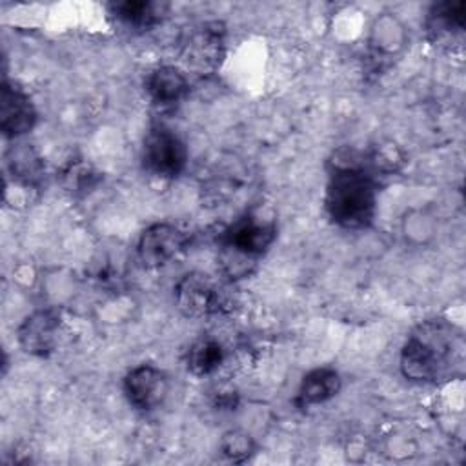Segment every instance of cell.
I'll use <instances>...</instances> for the list:
<instances>
[{
  "label": "cell",
  "instance_id": "5",
  "mask_svg": "<svg viewBox=\"0 0 466 466\" xmlns=\"http://www.w3.org/2000/svg\"><path fill=\"white\" fill-rule=\"evenodd\" d=\"M142 164L147 173L158 178H177L187 164L184 140L167 126L155 124L144 137Z\"/></svg>",
  "mask_w": 466,
  "mask_h": 466
},
{
  "label": "cell",
  "instance_id": "7",
  "mask_svg": "<svg viewBox=\"0 0 466 466\" xmlns=\"http://www.w3.org/2000/svg\"><path fill=\"white\" fill-rule=\"evenodd\" d=\"M187 233L169 222L147 226L138 238L137 255L144 268L157 269L171 262L187 246Z\"/></svg>",
  "mask_w": 466,
  "mask_h": 466
},
{
  "label": "cell",
  "instance_id": "4",
  "mask_svg": "<svg viewBox=\"0 0 466 466\" xmlns=\"http://www.w3.org/2000/svg\"><path fill=\"white\" fill-rule=\"evenodd\" d=\"M180 56L189 71L213 75L226 56V25L208 20L187 27L180 36Z\"/></svg>",
  "mask_w": 466,
  "mask_h": 466
},
{
  "label": "cell",
  "instance_id": "19",
  "mask_svg": "<svg viewBox=\"0 0 466 466\" xmlns=\"http://www.w3.org/2000/svg\"><path fill=\"white\" fill-rule=\"evenodd\" d=\"M96 173H93V169L86 164H76V166H71L67 171H66V180H67V187L71 191H86L89 187H93L98 180V177H95Z\"/></svg>",
  "mask_w": 466,
  "mask_h": 466
},
{
  "label": "cell",
  "instance_id": "8",
  "mask_svg": "<svg viewBox=\"0 0 466 466\" xmlns=\"http://www.w3.org/2000/svg\"><path fill=\"white\" fill-rule=\"evenodd\" d=\"M169 391L167 375L153 364H138L124 377V393L129 404L140 411L158 408Z\"/></svg>",
  "mask_w": 466,
  "mask_h": 466
},
{
  "label": "cell",
  "instance_id": "3",
  "mask_svg": "<svg viewBox=\"0 0 466 466\" xmlns=\"http://www.w3.org/2000/svg\"><path fill=\"white\" fill-rule=\"evenodd\" d=\"M277 237L273 220L246 215L233 222L220 237L222 266L228 277H244L269 249Z\"/></svg>",
  "mask_w": 466,
  "mask_h": 466
},
{
  "label": "cell",
  "instance_id": "11",
  "mask_svg": "<svg viewBox=\"0 0 466 466\" xmlns=\"http://www.w3.org/2000/svg\"><path fill=\"white\" fill-rule=\"evenodd\" d=\"M146 91L149 98L162 107L175 106L182 102L189 93L187 75L177 66H158L146 76Z\"/></svg>",
  "mask_w": 466,
  "mask_h": 466
},
{
  "label": "cell",
  "instance_id": "2",
  "mask_svg": "<svg viewBox=\"0 0 466 466\" xmlns=\"http://www.w3.org/2000/svg\"><path fill=\"white\" fill-rule=\"evenodd\" d=\"M377 191L375 173L364 162L335 160L324 197L328 217L344 229L368 228L375 218Z\"/></svg>",
  "mask_w": 466,
  "mask_h": 466
},
{
  "label": "cell",
  "instance_id": "14",
  "mask_svg": "<svg viewBox=\"0 0 466 466\" xmlns=\"http://www.w3.org/2000/svg\"><path fill=\"white\" fill-rule=\"evenodd\" d=\"M7 166H9L13 178L22 182L24 186H35L42 178V173H44L42 158L27 144H18L9 149Z\"/></svg>",
  "mask_w": 466,
  "mask_h": 466
},
{
  "label": "cell",
  "instance_id": "17",
  "mask_svg": "<svg viewBox=\"0 0 466 466\" xmlns=\"http://www.w3.org/2000/svg\"><path fill=\"white\" fill-rule=\"evenodd\" d=\"M404 44V31L397 18L386 15L377 18L371 31V46L379 53H393Z\"/></svg>",
  "mask_w": 466,
  "mask_h": 466
},
{
  "label": "cell",
  "instance_id": "18",
  "mask_svg": "<svg viewBox=\"0 0 466 466\" xmlns=\"http://www.w3.org/2000/svg\"><path fill=\"white\" fill-rule=\"evenodd\" d=\"M218 450L228 461L244 462L255 453L257 446L249 433H246L242 430H229L222 435V439L218 442Z\"/></svg>",
  "mask_w": 466,
  "mask_h": 466
},
{
  "label": "cell",
  "instance_id": "12",
  "mask_svg": "<svg viewBox=\"0 0 466 466\" xmlns=\"http://www.w3.org/2000/svg\"><path fill=\"white\" fill-rule=\"evenodd\" d=\"M342 388V379L333 368H315L308 371L297 391V404L302 408L324 404Z\"/></svg>",
  "mask_w": 466,
  "mask_h": 466
},
{
  "label": "cell",
  "instance_id": "10",
  "mask_svg": "<svg viewBox=\"0 0 466 466\" xmlns=\"http://www.w3.org/2000/svg\"><path fill=\"white\" fill-rule=\"evenodd\" d=\"M38 113L29 95L15 84L4 80L0 89V127L7 138L29 133L36 124Z\"/></svg>",
  "mask_w": 466,
  "mask_h": 466
},
{
  "label": "cell",
  "instance_id": "6",
  "mask_svg": "<svg viewBox=\"0 0 466 466\" xmlns=\"http://www.w3.org/2000/svg\"><path fill=\"white\" fill-rule=\"evenodd\" d=\"M175 304L182 315L202 319L226 308V289L204 271H189L173 288Z\"/></svg>",
  "mask_w": 466,
  "mask_h": 466
},
{
  "label": "cell",
  "instance_id": "1",
  "mask_svg": "<svg viewBox=\"0 0 466 466\" xmlns=\"http://www.w3.org/2000/svg\"><path fill=\"white\" fill-rule=\"evenodd\" d=\"M461 335L455 328L433 319L419 324L400 350V371L415 382H439L451 375L461 359Z\"/></svg>",
  "mask_w": 466,
  "mask_h": 466
},
{
  "label": "cell",
  "instance_id": "16",
  "mask_svg": "<svg viewBox=\"0 0 466 466\" xmlns=\"http://www.w3.org/2000/svg\"><path fill=\"white\" fill-rule=\"evenodd\" d=\"M464 13H466V4L461 0L435 4L428 16L430 31H435L437 35L461 31L464 27Z\"/></svg>",
  "mask_w": 466,
  "mask_h": 466
},
{
  "label": "cell",
  "instance_id": "15",
  "mask_svg": "<svg viewBox=\"0 0 466 466\" xmlns=\"http://www.w3.org/2000/svg\"><path fill=\"white\" fill-rule=\"evenodd\" d=\"M224 362V350L215 339L195 340L186 355L187 370L197 377L211 375Z\"/></svg>",
  "mask_w": 466,
  "mask_h": 466
},
{
  "label": "cell",
  "instance_id": "9",
  "mask_svg": "<svg viewBox=\"0 0 466 466\" xmlns=\"http://www.w3.org/2000/svg\"><path fill=\"white\" fill-rule=\"evenodd\" d=\"M60 322V311L55 308H42L29 313L16 329L18 344L29 355L47 357L56 346Z\"/></svg>",
  "mask_w": 466,
  "mask_h": 466
},
{
  "label": "cell",
  "instance_id": "13",
  "mask_svg": "<svg viewBox=\"0 0 466 466\" xmlns=\"http://www.w3.org/2000/svg\"><path fill=\"white\" fill-rule=\"evenodd\" d=\"M166 11L167 4L151 0H124L111 4V13L116 20L131 29H151L162 20Z\"/></svg>",
  "mask_w": 466,
  "mask_h": 466
}]
</instances>
